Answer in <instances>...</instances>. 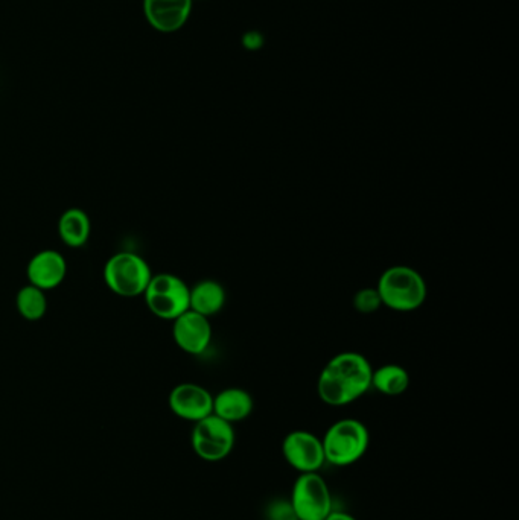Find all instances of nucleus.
Returning <instances> with one entry per match:
<instances>
[{
	"mask_svg": "<svg viewBox=\"0 0 519 520\" xmlns=\"http://www.w3.org/2000/svg\"><path fill=\"white\" fill-rule=\"evenodd\" d=\"M372 373L369 359L361 353H338L320 371L317 394L329 406L351 405L372 388Z\"/></svg>",
	"mask_w": 519,
	"mask_h": 520,
	"instance_id": "nucleus-1",
	"label": "nucleus"
},
{
	"mask_svg": "<svg viewBox=\"0 0 519 520\" xmlns=\"http://www.w3.org/2000/svg\"><path fill=\"white\" fill-rule=\"evenodd\" d=\"M379 297L386 308L395 312L418 311L427 300V282L419 271L407 265L387 268L378 285Z\"/></svg>",
	"mask_w": 519,
	"mask_h": 520,
	"instance_id": "nucleus-2",
	"label": "nucleus"
},
{
	"mask_svg": "<svg viewBox=\"0 0 519 520\" xmlns=\"http://www.w3.org/2000/svg\"><path fill=\"white\" fill-rule=\"evenodd\" d=\"M325 461L334 467H349L366 455L370 432L357 419H341L332 423L322 437Z\"/></svg>",
	"mask_w": 519,
	"mask_h": 520,
	"instance_id": "nucleus-3",
	"label": "nucleus"
},
{
	"mask_svg": "<svg viewBox=\"0 0 519 520\" xmlns=\"http://www.w3.org/2000/svg\"><path fill=\"white\" fill-rule=\"evenodd\" d=\"M153 273L144 257L130 251L116 253L104 267V282L110 291L121 297L144 295Z\"/></svg>",
	"mask_w": 519,
	"mask_h": 520,
	"instance_id": "nucleus-4",
	"label": "nucleus"
},
{
	"mask_svg": "<svg viewBox=\"0 0 519 520\" xmlns=\"http://www.w3.org/2000/svg\"><path fill=\"white\" fill-rule=\"evenodd\" d=\"M191 288L179 276L160 273L151 277L144 297L148 309L162 320L174 321L189 311Z\"/></svg>",
	"mask_w": 519,
	"mask_h": 520,
	"instance_id": "nucleus-5",
	"label": "nucleus"
},
{
	"mask_svg": "<svg viewBox=\"0 0 519 520\" xmlns=\"http://www.w3.org/2000/svg\"><path fill=\"white\" fill-rule=\"evenodd\" d=\"M288 501L297 520H325L334 510L328 482L319 472L299 473Z\"/></svg>",
	"mask_w": 519,
	"mask_h": 520,
	"instance_id": "nucleus-6",
	"label": "nucleus"
},
{
	"mask_svg": "<svg viewBox=\"0 0 519 520\" xmlns=\"http://www.w3.org/2000/svg\"><path fill=\"white\" fill-rule=\"evenodd\" d=\"M236 434L232 423L211 414L194 423L191 446L195 455L207 463H218L232 454Z\"/></svg>",
	"mask_w": 519,
	"mask_h": 520,
	"instance_id": "nucleus-7",
	"label": "nucleus"
},
{
	"mask_svg": "<svg viewBox=\"0 0 519 520\" xmlns=\"http://www.w3.org/2000/svg\"><path fill=\"white\" fill-rule=\"evenodd\" d=\"M282 455L288 466L299 473L319 472L326 464L322 438L303 429L285 435Z\"/></svg>",
	"mask_w": 519,
	"mask_h": 520,
	"instance_id": "nucleus-8",
	"label": "nucleus"
},
{
	"mask_svg": "<svg viewBox=\"0 0 519 520\" xmlns=\"http://www.w3.org/2000/svg\"><path fill=\"white\" fill-rule=\"evenodd\" d=\"M168 405L174 416L197 423L214 413V396L201 385L183 382L172 388Z\"/></svg>",
	"mask_w": 519,
	"mask_h": 520,
	"instance_id": "nucleus-9",
	"label": "nucleus"
},
{
	"mask_svg": "<svg viewBox=\"0 0 519 520\" xmlns=\"http://www.w3.org/2000/svg\"><path fill=\"white\" fill-rule=\"evenodd\" d=\"M172 338L183 352L203 355L212 343L211 321L189 309L172 321Z\"/></svg>",
	"mask_w": 519,
	"mask_h": 520,
	"instance_id": "nucleus-10",
	"label": "nucleus"
},
{
	"mask_svg": "<svg viewBox=\"0 0 519 520\" xmlns=\"http://www.w3.org/2000/svg\"><path fill=\"white\" fill-rule=\"evenodd\" d=\"M194 0H142V11L151 28L162 34L180 31L191 17Z\"/></svg>",
	"mask_w": 519,
	"mask_h": 520,
	"instance_id": "nucleus-11",
	"label": "nucleus"
},
{
	"mask_svg": "<svg viewBox=\"0 0 519 520\" xmlns=\"http://www.w3.org/2000/svg\"><path fill=\"white\" fill-rule=\"evenodd\" d=\"M67 264L63 254L55 250L39 251L29 260L26 267L29 285L37 286L43 291L55 289L66 279Z\"/></svg>",
	"mask_w": 519,
	"mask_h": 520,
	"instance_id": "nucleus-12",
	"label": "nucleus"
},
{
	"mask_svg": "<svg viewBox=\"0 0 519 520\" xmlns=\"http://www.w3.org/2000/svg\"><path fill=\"white\" fill-rule=\"evenodd\" d=\"M253 410H255V400H253L252 394L244 388H226L214 396V413L212 414L232 425L249 419Z\"/></svg>",
	"mask_w": 519,
	"mask_h": 520,
	"instance_id": "nucleus-13",
	"label": "nucleus"
},
{
	"mask_svg": "<svg viewBox=\"0 0 519 520\" xmlns=\"http://www.w3.org/2000/svg\"><path fill=\"white\" fill-rule=\"evenodd\" d=\"M226 302V289L217 280H201L192 286L189 294V309L206 318L220 314Z\"/></svg>",
	"mask_w": 519,
	"mask_h": 520,
	"instance_id": "nucleus-14",
	"label": "nucleus"
},
{
	"mask_svg": "<svg viewBox=\"0 0 519 520\" xmlns=\"http://www.w3.org/2000/svg\"><path fill=\"white\" fill-rule=\"evenodd\" d=\"M92 232L89 215L83 209L72 207L63 212L58 219V236L71 248H80L87 244Z\"/></svg>",
	"mask_w": 519,
	"mask_h": 520,
	"instance_id": "nucleus-15",
	"label": "nucleus"
},
{
	"mask_svg": "<svg viewBox=\"0 0 519 520\" xmlns=\"http://www.w3.org/2000/svg\"><path fill=\"white\" fill-rule=\"evenodd\" d=\"M410 387V373L402 365L386 364L372 373V388L384 396H401Z\"/></svg>",
	"mask_w": 519,
	"mask_h": 520,
	"instance_id": "nucleus-16",
	"label": "nucleus"
},
{
	"mask_svg": "<svg viewBox=\"0 0 519 520\" xmlns=\"http://www.w3.org/2000/svg\"><path fill=\"white\" fill-rule=\"evenodd\" d=\"M16 306L25 320L39 321L48 311V299L45 291L34 285H26L17 292Z\"/></svg>",
	"mask_w": 519,
	"mask_h": 520,
	"instance_id": "nucleus-17",
	"label": "nucleus"
},
{
	"mask_svg": "<svg viewBox=\"0 0 519 520\" xmlns=\"http://www.w3.org/2000/svg\"><path fill=\"white\" fill-rule=\"evenodd\" d=\"M383 306L378 289L363 288L354 295V308L360 314L369 315L379 311Z\"/></svg>",
	"mask_w": 519,
	"mask_h": 520,
	"instance_id": "nucleus-18",
	"label": "nucleus"
},
{
	"mask_svg": "<svg viewBox=\"0 0 519 520\" xmlns=\"http://www.w3.org/2000/svg\"><path fill=\"white\" fill-rule=\"evenodd\" d=\"M267 517L268 520H297L290 501H284V499H278L268 505Z\"/></svg>",
	"mask_w": 519,
	"mask_h": 520,
	"instance_id": "nucleus-19",
	"label": "nucleus"
},
{
	"mask_svg": "<svg viewBox=\"0 0 519 520\" xmlns=\"http://www.w3.org/2000/svg\"><path fill=\"white\" fill-rule=\"evenodd\" d=\"M242 46L247 49V51H259V49L264 48L265 45V37L262 32L259 31H249L246 34L242 35L241 39Z\"/></svg>",
	"mask_w": 519,
	"mask_h": 520,
	"instance_id": "nucleus-20",
	"label": "nucleus"
},
{
	"mask_svg": "<svg viewBox=\"0 0 519 520\" xmlns=\"http://www.w3.org/2000/svg\"><path fill=\"white\" fill-rule=\"evenodd\" d=\"M325 520H358L357 517L352 516L351 513H346V511H335L332 510L331 513L328 514Z\"/></svg>",
	"mask_w": 519,
	"mask_h": 520,
	"instance_id": "nucleus-21",
	"label": "nucleus"
},
{
	"mask_svg": "<svg viewBox=\"0 0 519 520\" xmlns=\"http://www.w3.org/2000/svg\"><path fill=\"white\" fill-rule=\"evenodd\" d=\"M194 2H195V0H194Z\"/></svg>",
	"mask_w": 519,
	"mask_h": 520,
	"instance_id": "nucleus-22",
	"label": "nucleus"
}]
</instances>
